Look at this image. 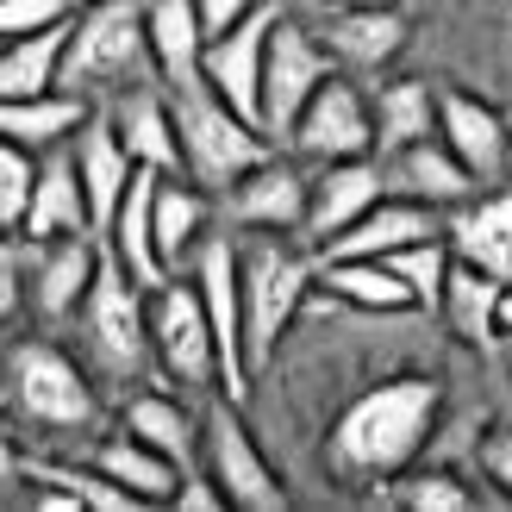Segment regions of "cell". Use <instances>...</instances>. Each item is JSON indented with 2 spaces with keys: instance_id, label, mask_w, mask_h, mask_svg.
<instances>
[{
  "instance_id": "17",
  "label": "cell",
  "mask_w": 512,
  "mask_h": 512,
  "mask_svg": "<svg viewBox=\"0 0 512 512\" xmlns=\"http://www.w3.org/2000/svg\"><path fill=\"white\" fill-rule=\"evenodd\" d=\"M100 275V250H94V232H69V238H50L38 269H32V300L44 319H69L88 306V288Z\"/></svg>"
},
{
  "instance_id": "25",
  "label": "cell",
  "mask_w": 512,
  "mask_h": 512,
  "mask_svg": "<svg viewBox=\"0 0 512 512\" xmlns=\"http://www.w3.org/2000/svg\"><path fill=\"white\" fill-rule=\"evenodd\" d=\"M94 463L107 469L119 488H132L144 506H169V500H175V488H182V475H188V463H175V456H163L157 444L132 438V431L107 438V444L94 450Z\"/></svg>"
},
{
  "instance_id": "18",
  "label": "cell",
  "mask_w": 512,
  "mask_h": 512,
  "mask_svg": "<svg viewBox=\"0 0 512 512\" xmlns=\"http://www.w3.org/2000/svg\"><path fill=\"white\" fill-rule=\"evenodd\" d=\"M75 163H82L94 232H107L113 213H119V200H125V188H132V175H138V157L119 138V119H88L82 125V144H75Z\"/></svg>"
},
{
  "instance_id": "26",
  "label": "cell",
  "mask_w": 512,
  "mask_h": 512,
  "mask_svg": "<svg viewBox=\"0 0 512 512\" xmlns=\"http://www.w3.org/2000/svg\"><path fill=\"white\" fill-rule=\"evenodd\" d=\"M500 294H506L500 275H488V269H475V263H463V256H456L438 313L450 319V331H456L463 344H494V338H500Z\"/></svg>"
},
{
  "instance_id": "30",
  "label": "cell",
  "mask_w": 512,
  "mask_h": 512,
  "mask_svg": "<svg viewBox=\"0 0 512 512\" xmlns=\"http://www.w3.org/2000/svg\"><path fill=\"white\" fill-rule=\"evenodd\" d=\"M82 125H88V100L75 88H50L32 100H0V138H19L32 150H50L57 138L82 132Z\"/></svg>"
},
{
  "instance_id": "29",
  "label": "cell",
  "mask_w": 512,
  "mask_h": 512,
  "mask_svg": "<svg viewBox=\"0 0 512 512\" xmlns=\"http://www.w3.org/2000/svg\"><path fill=\"white\" fill-rule=\"evenodd\" d=\"M207 244V188L194 175H163L157 182V250L169 269H182L188 256Z\"/></svg>"
},
{
  "instance_id": "37",
  "label": "cell",
  "mask_w": 512,
  "mask_h": 512,
  "mask_svg": "<svg viewBox=\"0 0 512 512\" xmlns=\"http://www.w3.org/2000/svg\"><path fill=\"white\" fill-rule=\"evenodd\" d=\"M169 506L175 512H225L232 500H225V488L213 481V469H200V475H182V488H175Z\"/></svg>"
},
{
  "instance_id": "28",
  "label": "cell",
  "mask_w": 512,
  "mask_h": 512,
  "mask_svg": "<svg viewBox=\"0 0 512 512\" xmlns=\"http://www.w3.org/2000/svg\"><path fill=\"white\" fill-rule=\"evenodd\" d=\"M144 25H150V50H157V69L169 82L200 69L207 57V19H200V0H144Z\"/></svg>"
},
{
  "instance_id": "4",
  "label": "cell",
  "mask_w": 512,
  "mask_h": 512,
  "mask_svg": "<svg viewBox=\"0 0 512 512\" xmlns=\"http://www.w3.org/2000/svg\"><path fill=\"white\" fill-rule=\"evenodd\" d=\"M238 269H244V338H250V369H263L269 356H275V344H281V331L294 325L306 288L319 281V269L306 263L300 250H288L275 232L250 238V244L238 250Z\"/></svg>"
},
{
  "instance_id": "5",
  "label": "cell",
  "mask_w": 512,
  "mask_h": 512,
  "mask_svg": "<svg viewBox=\"0 0 512 512\" xmlns=\"http://www.w3.org/2000/svg\"><path fill=\"white\" fill-rule=\"evenodd\" d=\"M144 294L150 288L119 263V256H100V275H94V288H88L82 319H88L94 363L107 369V375H119V381H132V375H144L150 363H157V331H150Z\"/></svg>"
},
{
  "instance_id": "32",
  "label": "cell",
  "mask_w": 512,
  "mask_h": 512,
  "mask_svg": "<svg viewBox=\"0 0 512 512\" xmlns=\"http://www.w3.org/2000/svg\"><path fill=\"white\" fill-rule=\"evenodd\" d=\"M119 431H132V438L157 444L163 456H175V463H188V456L200 450V431H194V419H188V406H175L169 394H138V400H125Z\"/></svg>"
},
{
  "instance_id": "33",
  "label": "cell",
  "mask_w": 512,
  "mask_h": 512,
  "mask_svg": "<svg viewBox=\"0 0 512 512\" xmlns=\"http://www.w3.org/2000/svg\"><path fill=\"white\" fill-rule=\"evenodd\" d=\"M38 150L32 144H19V138H0V225L19 238V225L25 213H32V200H38Z\"/></svg>"
},
{
  "instance_id": "19",
  "label": "cell",
  "mask_w": 512,
  "mask_h": 512,
  "mask_svg": "<svg viewBox=\"0 0 512 512\" xmlns=\"http://www.w3.org/2000/svg\"><path fill=\"white\" fill-rule=\"evenodd\" d=\"M438 232H444L438 207H425L413 194H394V200H381V207H369L344 238H331L325 256H394V250L419 244V238H438Z\"/></svg>"
},
{
  "instance_id": "16",
  "label": "cell",
  "mask_w": 512,
  "mask_h": 512,
  "mask_svg": "<svg viewBox=\"0 0 512 512\" xmlns=\"http://www.w3.org/2000/svg\"><path fill=\"white\" fill-rule=\"evenodd\" d=\"M438 138L469 163L475 182H500L506 169V119L463 88H438Z\"/></svg>"
},
{
  "instance_id": "11",
  "label": "cell",
  "mask_w": 512,
  "mask_h": 512,
  "mask_svg": "<svg viewBox=\"0 0 512 512\" xmlns=\"http://www.w3.org/2000/svg\"><path fill=\"white\" fill-rule=\"evenodd\" d=\"M294 150L313 163H344V157H369L375 150V113L356 94V82L331 75V82L306 100V113L294 119Z\"/></svg>"
},
{
  "instance_id": "14",
  "label": "cell",
  "mask_w": 512,
  "mask_h": 512,
  "mask_svg": "<svg viewBox=\"0 0 512 512\" xmlns=\"http://www.w3.org/2000/svg\"><path fill=\"white\" fill-rule=\"evenodd\" d=\"M381 188H388V182H381V169H375L369 157L319 163V175H313V207H306V238H313V244L344 238L369 207H381V200H388Z\"/></svg>"
},
{
  "instance_id": "36",
  "label": "cell",
  "mask_w": 512,
  "mask_h": 512,
  "mask_svg": "<svg viewBox=\"0 0 512 512\" xmlns=\"http://www.w3.org/2000/svg\"><path fill=\"white\" fill-rule=\"evenodd\" d=\"M75 19V0H0V32L25 38V32H44V25H63Z\"/></svg>"
},
{
  "instance_id": "24",
  "label": "cell",
  "mask_w": 512,
  "mask_h": 512,
  "mask_svg": "<svg viewBox=\"0 0 512 512\" xmlns=\"http://www.w3.org/2000/svg\"><path fill=\"white\" fill-rule=\"evenodd\" d=\"M69 25H44V32L7 38V57H0V100H32L63 88V63H69Z\"/></svg>"
},
{
  "instance_id": "1",
  "label": "cell",
  "mask_w": 512,
  "mask_h": 512,
  "mask_svg": "<svg viewBox=\"0 0 512 512\" xmlns=\"http://www.w3.org/2000/svg\"><path fill=\"white\" fill-rule=\"evenodd\" d=\"M438 400H444L438 381H425V375H400V381L369 388L331 431V463L350 481H394L431 438Z\"/></svg>"
},
{
  "instance_id": "39",
  "label": "cell",
  "mask_w": 512,
  "mask_h": 512,
  "mask_svg": "<svg viewBox=\"0 0 512 512\" xmlns=\"http://www.w3.org/2000/svg\"><path fill=\"white\" fill-rule=\"evenodd\" d=\"M256 13V0H200V19H207V38H219V32H232L238 19H250Z\"/></svg>"
},
{
  "instance_id": "3",
  "label": "cell",
  "mask_w": 512,
  "mask_h": 512,
  "mask_svg": "<svg viewBox=\"0 0 512 512\" xmlns=\"http://www.w3.org/2000/svg\"><path fill=\"white\" fill-rule=\"evenodd\" d=\"M157 69L150 50V25H144V0H88L69 25V63H63V88H144Z\"/></svg>"
},
{
  "instance_id": "2",
  "label": "cell",
  "mask_w": 512,
  "mask_h": 512,
  "mask_svg": "<svg viewBox=\"0 0 512 512\" xmlns=\"http://www.w3.org/2000/svg\"><path fill=\"white\" fill-rule=\"evenodd\" d=\"M169 107H175V125H182V150H188V175L200 188H232L238 175H250L256 163L269 157V138L263 125L244 119L232 100H225L207 75H182L169 82Z\"/></svg>"
},
{
  "instance_id": "31",
  "label": "cell",
  "mask_w": 512,
  "mask_h": 512,
  "mask_svg": "<svg viewBox=\"0 0 512 512\" xmlns=\"http://www.w3.org/2000/svg\"><path fill=\"white\" fill-rule=\"evenodd\" d=\"M431 125H438V94L425 82H388L375 100V144L381 157H394V150L431 138Z\"/></svg>"
},
{
  "instance_id": "38",
  "label": "cell",
  "mask_w": 512,
  "mask_h": 512,
  "mask_svg": "<svg viewBox=\"0 0 512 512\" xmlns=\"http://www.w3.org/2000/svg\"><path fill=\"white\" fill-rule=\"evenodd\" d=\"M481 475L512 500V431H488V438H481Z\"/></svg>"
},
{
  "instance_id": "40",
  "label": "cell",
  "mask_w": 512,
  "mask_h": 512,
  "mask_svg": "<svg viewBox=\"0 0 512 512\" xmlns=\"http://www.w3.org/2000/svg\"><path fill=\"white\" fill-rule=\"evenodd\" d=\"M0 300H7V319L19 313V256L7 250V281H0Z\"/></svg>"
},
{
  "instance_id": "20",
  "label": "cell",
  "mask_w": 512,
  "mask_h": 512,
  "mask_svg": "<svg viewBox=\"0 0 512 512\" xmlns=\"http://www.w3.org/2000/svg\"><path fill=\"white\" fill-rule=\"evenodd\" d=\"M119 138L144 169L163 175H188V150H182V125H175V107L150 88H125L119 94Z\"/></svg>"
},
{
  "instance_id": "8",
  "label": "cell",
  "mask_w": 512,
  "mask_h": 512,
  "mask_svg": "<svg viewBox=\"0 0 512 512\" xmlns=\"http://www.w3.org/2000/svg\"><path fill=\"white\" fill-rule=\"evenodd\" d=\"M194 288L213 313V338H219V388L244 406L250 394V338H244V269H238V244L232 238H207L194 256Z\"/></svg>"
},
{
  "instance_id": "42",
  "label": "cell",
  "mask_w": 512,
  "mask_h": 512,
  "mask_svg": "<svg viewBox=\"0 0 512 512\" xmlns=\"http://www.w3.org/2000/svg\"><path fill=\"white\" fill-rule=\"evenodd\" d=\"M500 338H512V281H506V294H500Z\"/></svg>"
},
{
  "instance_id": "15",
  "label": "cell",
  "mask_w": 512,
  "mask_h": 512,
  "mask_svg": "<svg viewBox=\"0 0 512 512\" xmlns=\"http://www.w3.org/2000/svg\"><path fill=\"white\" fill-rule=\"evenodd\" d=\"M157 182H163V169H144V163H138L132 188H125L119 213H113V225H107L113 256H119V263L144 281L150 294H157L163 281H175V275H169V263H163V250H157Z\"/></svg>"
},
{
  "instance_id": "6",
  "label": "cell",
  "mask_w": 512,
  "mask_h": 512,
  "mask_svg": "<svg viewBox=\"0 0 512 512\" xmlns=\"http://www.w3.org/2000/svg\"><path fill=\"white\" fill-rule=\"evenodd\" d=\"M7 406L32 431H88L94 425V388L57 344H13L7 350Z\"/></svg>"
},
{
  "instance_id": "43",
  "label": "cell",
  "mask_w": 512,
  "mask_h": 512,
  "mask_svg": "<svg viewBox=\"0 0 512 512\" xmlns=\"http://www.w3.org/2000/svg\"><path fill=\"white\" fill-rule=\"evenodd\" d=\"M75 7H88V0H75Z\"/></svg>"
},
{
  "instance_id": "22",
  "label": "cell",
  "mask_w": 512,
  "mask_h": 512,
  "mask_svg": "<svg viewBox=\"0 0 512 512\" xmlns=\"http://www.w3.org/2000/svg\"><path fill=\"white\" fill-rule=\"evenodd\" d=\"M69 232H94V207H88V188H82V163L75 157H50L38 175V200L25 213L19 238L50 244V238H69Z\"/></svg>"
},
{
  "instance_id": "13",
  "label": "cell",
  "mask_w": 512,
  "mask_h": 512,
  "mask_svg": "<svg viewBox=\"0 0 512 512\" xmlns=\"http://www.w3.org/2000/svg\"><path fill=\"white\" fill-rule=\"evenodd\" d=\"M232 219L256 225V232H306V207H313V182L294 163L263 157L250 175H238L232 188Z\"/></svg>"
},
{
  "instance_id": "12",
  "label": "cell",
  "mask_w": 512,
  "mask_h": 512,
  "mask_svg": "<svg viewBox=\"0 0 512 512\" xmlns=\"http://www.w3.org/2000/svg\"><path fill=\"white\" fill-rule=\"evenodd\" d=\"M269 32H275V13L256 7L250 19H238L232 32H219L200 57V75L232 100L244 119L263 125V69H269Z\"/></svg>"
},
{
  "instance_id": "34",
  "label": "cell",
  "mask_w": 512,
  "mask_h": 512,
  "mask_svg": "<svg viewBox=\"0 0 512 512\" xmlns=\"http://www.w3.org/2000/svg\"><path fill=\"white\" fill-rule=\"evenodd\" d=\"M450 244H456V256H463V263H475V269L512 281V244L500 238V225L488 219V207L456 219V225H450Z\"/></svg>"
},
{
  "instance_id": "23",
  "label": "cell",
  "mask_w": 512,
  "mask_h": 512,
  "mask_svg": "<svg viewBox=\"0 0 512 512\" xmlns=\"http://www.w3.org/2000/svg\"><path fill=\"white\" fill-rule=\"evenodd\" d=\"M388 163H394V188L425 200V207H456V200H469L481 188L475 175H469V163L456 157L444 138H419V144L394 150Z\"/></svg>"
},
{
  "instance_id": "7",
  "label": "cell",
  "mask_w": 512,
  "mask_h": 512,
  "mask_svg": "<svg viewBox=\"0 0 512 512\" xmlns=\"http://www.w3.org/2000/svg\"><path fill=\"white\" fill-rule=\"evenodd\" d=\"M200 463L213 469V481L225 488V500H232L238 512H288V488H281L269 456L256 450V438L244 431L232 394L213 400L207 419H200Z\"/></svg>"
},
{
  "instance_id": "9",
  "label": "cell",
  "mask_w": 512,
  "mask_h": 512,
  "mask_svg": "<svg viewBox=\"0 0 512 512\" xmlns=\"http://www.w3.org/2000/svg\"><path fill=\"white\" fill-rule=\"evenodd\" d=\"M150 331H157V363L169 381L200 388L219 375V338H213V313L200 300L194 281H163L150 294Z\"/></svg>"
},
{
  "instance_id": "41",
  "label": "cell",
  "mask_w": 512,
  "mask_h": 512,
  "mask_svg": "<svg viewBox=\"0 0 512 512\" xmlns=\"http://www.w3.org/2000/svg\"><path fill=\"white\" fill-rule=\"evenodd\" d=\"M488 219L500 225V238L512 244V194H500V200H488Z\"/></svg>"
},
{
  "instance_id": "35",
  "label": "cell",
  "mask_w": 512,
  "mask_h": 512,
  "mask_svg": "<svg viewBox=\"0 0 512 512\" xmlns=\"http://www.w3.org/2000/svg\"><path fill=\"white\" fill-rule=\"evenodd\" d=\"M394 500H400L406 512H469V506H475V494H469L450 469H419V475L394 481Z\"/></svg>"
},
{
  "instance_id": "10",
  "label": "cell",
  "mask_w": 512,
  "mask_h": 512,
  "mask_svg": "<svg viewBox=\"0 0 512 512\" xmlns=\"http://www.w3.org/2000/svg\"><path fill=\"white\" fill-rule=\"evenodd\" d=\"M331 44L306 38L300 25L275 19L269 32V69H263V132L269 138H294V119L306 113V100H313L325 82H331Z\"/></svg>"
},
{
  "instance_id": "27",
  "label": "cell",
  "mask_w": 512,
  "mask_h": 512,
  "mask_svg": "<svg viewBox=\"0 0 512 512\" xmlns=\"http://www.w3.org/2000/svg\"><path fill=\"white\" fill-rule=\"evenodd\" d=\"M325 44H331V57L350 63V69H381L406 50V19L394 7H344L331 19Z\"/></svg>"
},
{
  "instance_id": "21",
  "label": "cell",
  "mask_w": 512,
  "mask_h": 512,
  "mask_svg": "<svg viewBox=\"0 0 512 512\" xmlns=\"http://www.w3.org/2000/svg\"><path fill=\"white\" fill-rule=\"evenodd\" d=\"M319 288L331 300H350L363 313H413L419 294L388 256H325L319 263Z\"/></svg>"
}]
</instances>
